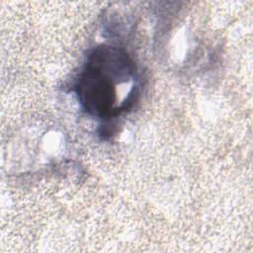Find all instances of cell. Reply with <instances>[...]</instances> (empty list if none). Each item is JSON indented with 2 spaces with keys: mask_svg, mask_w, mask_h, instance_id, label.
<instances>
[{
  "mask_svg": "<svg viewBox=\"0 0 253 253\" xmlns=\"http://www.w3.org/2000/svg\"><path fill=\"white\" fill-rule=\"evenodd\" d=\"M78 94L86 110L97 115L109 112L115 96L110 78L103 70L92 64L79 80Z\"/></svg>",
  "mask_w": 253,
  "mask_h": 253,
  "instance_id": "6da1fadb",
  "label": "cell"
}]
</instances>
